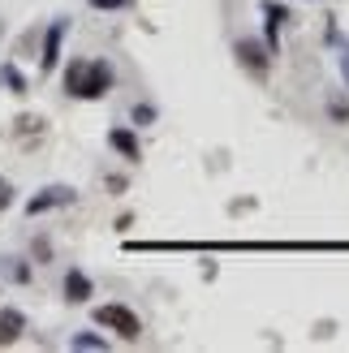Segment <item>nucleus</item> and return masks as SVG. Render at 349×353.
<instances>
[{"label": "nucleus", "instance_id": "f257e3e1", "mask_svg": "<svg viewBox=\"0 0 349 353\" xmlns=\"http://www.w3.org/2000/svg\"><path fill=\"white\" fill-rule=\"evenodd\" d=\"M65 91L74 99H99L112 91V65L108 61H74L65 69Z\"/></svg>", "mask_w": 349, "mask_h": 353}, {"label": "nucleus", "instance_id": "f03ea898", "mask_svg": "<svg viewBox=\"0 0 349 353\" xmlns=\"http://www.w3.org/2000/svg\"><path fill=\"white\" fill-rule=\"evenodd\" d=\"M95 323H99V327H112L121 341H138V336H143V323H138V314H134L130 306H121V302H112V306H95Z\"/></svg>", "mask_w": 349, "mask_h": 353}, {"label": "nucleus", "instance_id": "7ed1b4c3", "mask_svg": "<svg viewBox=\"0 0 349 353\" xmlns=\"http://www.w3.org/2000/svg\"><path fill=\"white\" fill-rule=\"evenodd\" d=\"M237 57H241V65H246L255 78L268 74V48L259 43V39H237Z\"/></svg>", "mask_w": 349, "mask_h": 353}, {"label": "nucleus", "instance_id": "20e7f679", "mask_svg": "<svg viewBox=\"0 0 349 353\" xmlns=\"http://www.w3.org/2000/svg\"><path fill=\"white\" fill-rule=\"evenodd\" d=\"M65 203H74V190H69V185H48V190H39V199L26 203V211H30V216H39V211L65 207Z\"/></svg>", "mask_w": 349, "mask_h": 353}, {"label": "nucleus", "instance_id": "39448f33", "mask_svg": "<svg viewBox=\"0 0 349 353\" xmlns=\"http://www.w3.org/2000/svg\"><path fill=\"white\" fill-rule=\"evenodd\" d=\"M61 39H65V22H52L48 39H43V57H39L43 74H52V69H57V57H61Z\"/></svg>", "mask_w": 349, "mask_h": 353}, {"label": "nucleus", "instance_id": "423d86ee", "mask_svg": "<svg viewBox=\"0 0 349 353\" xmlns=\"http://www.w3.org/2000/svg\"><path fill=\"white\" fill-rule=\"evenodd\" d=\"M26 332V314L22 310H0V345H13Z\"/></svg>", "mask_w": 349, "mask_h": 353}, {"label": "nucleus", "instance_id": "0eeeda50", "mask_svg": "<svg viewBox=\"0 0 349 353\" xmlns=\"http://www.w3.org/2000/svg\"><path fill=\"white\" fill-rule=\"evenodd\" d=\"M65 297H69V302H86V297H91V280H86L78 268L65 272Z\"/></svg>", "mask_w": 349, "mask_h": 353}, {"label": "nucleus", "instance_id": "6e6552de", "mask_svg": "<svg viewBox=\"0 0 349 353\" xmlns=\"http://www.w3.org/2000/svg\"><path fill=\"white\" fill-rule=\"evenodd\" d=\"M108 143H112L121 155H126V160H138V155H143V151H138V138H134L130 130H112V134H108Z\"/></svg>", "mask_w": 349, "mask_h": 353}, {"label": "nucleus", "instance_id": "1a4fd4ad", "mask_svg": "<svg viewBox=\"0 0 349 353\" xmlns=\"http://www.w3.org/2000/svg\"><path fill=\"white\" fill-rule=\"evenodd\" d=\"M0 82H5V86H13V91H26V82H22V74H17L13 65H5V69H0Z\"/></svg>", "mask_w": 349, "mask_h": 353}, {"label": "nucleus", "instance_id": "9d476101", "mask_svg": "<svg viewBox=\"0 0 349 353\" xmlns=\"http://www.w3.org/2000/svg\"><path fill=\"white\" fill-rule=\"evenodd\" d=\"M74 349H103L99 336H74Z\"/></svg>", "mask_w": 349, "mask_h": 353}, {"label": "nucleus", "instance_id": "9b49d317", "mask_svg": "<svg viewBox=\"0 0 349 353\" xmlns=\"http://www.w3.org/2000/svg\"><path fill=\"white\" fill-rule=\"evenodd\" d=\"M9 203H13V185L5 181V176H0V211H5Z\"/></svg>", "mask_w": 349, "mask_h": 353}, {"label": "nucleus", "instance_id": "f8f14e48", "mask_svg": "<svg viewBox=\"0 0 349 353\" xmlns=\"http://www.w3.org/2000/svg\"><path fill=\"white\" fill-rule=\"evenodd\" d=\"M130 0H91V9H126Z\"/></svg>", "mask_w": 349, "mask_h": 353}]
</instances>
